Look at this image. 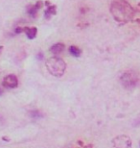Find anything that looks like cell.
I'll return each mask as SVG.
<instances>
[{"instance_id": "6da1fadb", "label": "cell", "mask_w": 140, "mask_h": 148, "mask_svg": "<svg viewBox=\"0 0 140 148\" xmlns=\"http://www.w3.org/2000/svg\"><path fill=\"white\" fill-rule=\"evenodd\" d=\"M111 13L118 22H129L135 16V11L126 0H114L111 5Z\"/></svg>"}, {"instance_id": "7a4b0ae2", "label": "cell", "mask_w": 140, "mask_h": 148, "mask_svg": "<svg viewBox=\"0 0 140 148\" xmlns=\"http://www.w3.org/2000/svg\"><path fill=\"white\" fill-rule=\"evenodd\" d=\"M46 67L50 74L55 77H61L66 69V64L59 57H52L46 61Z\"/></svg>"}, {"instance_id": "3957f363", "label": "cell", "mask_w": 140, "mask_h": 148, "mask_svg": "<svg viewBox=\"0 0 140 148\" xmlns=\"http://www.w3.org/2000/svg\"><path fill=\"white\" fill-rule=\"evenodd\" d=\"M120 82L125 88H127V90H132V88H135V86L138 82L137 74L135 71H132V70H128V71L122 74Z\"/></svg>"}, {"instance_id": "277c9868", "label": "cell", "mask_w": 140, "mask_h": 148, "mask_svg": "<svg viewBox=\"0 0 140 148\" xmlns=\"http://www.w3.org/2000/svg\"><path fill=\"white\" fill-rule=\"evenodd\" d=\"M112 148H132V140L126 135L118 136L113 138Z\"/></svg>"}, {"instance_id": "5b68a950", "label": "cell", "mask_w": 140, "mask_h": 148, "mask_svg": "<svg viewBox=\"0 0 140 148\" xmlns=\"http://www.w3.org/2000/svg\"><path fill=\"white\" fill-rule=\"evenodd\" d=\"M3 86L7 88H14L18 86V80L17 77L14 74L7 75L3 79Z\"/></svg>"}, {"instance_id": "8992f818", "label": "cell", "mask_w": 140, "mask_h": 148, "mask_svg": "<svg viewBox=\"0 0 140 148\" xmlns=\"http://www.w3.org/2000/svg\"><path fill=\"white\" fill-rule=\"evenodd\" d=\"M41 6H42V2H40V1H38L36 5H29L27 8V12H28L29 16L32 17H36L38 11L41 8Z\"/></svg>"}, {"instance_id": "52a82bcc", "label": "cell", "mask_w": 140, "mask_h": 148, "mask_svg": "<svg viewBox=\"0 0 140 148\" xmlns=\"http://www.w3.org/2000/svg\"><path fill=\"white\" fill-rule=\"evenodd\" d=\"M23 32H25V34L27 35L28 38L30 40H33L35 38L36 36H37V33H38V29L36 27H26V28H23Z\"/></svg>"}, {"instance_id": "ba28073f", "label": "cell", "mask_w": 140, "mask_h": 148, "mask_svg": "<svg viewBox=\"0 0 140 148\" xmlns=\"http://www.w3.org/2000/svg\"><path fill=\"white\" fill-rule=\"evenodd\" d=\"M64 49V43H56L50 48V51H51L53 54H59L61 52H62Z\"/></svg>"}, {"instance_id": "9c48e42d", "label": "cell", "mask_w": 140, "mask_h": 148, "mask_svg": "<svg viewBox=\"0 0 140 148\" xmlns=\"http://www.w3.org/2000/svg\"><path fill=\"white\" fill-rule=\"evenodd\" d=\"M56 14V6H48L47 10L45 11V18L49 19L52 16H54Z\"/></svg>"}, {"instance_id": "30bf717a", "label": "cell", "mask_w": 140, "mask_h": 148, "mask_svg": "<svg viewBox=\"0 0 140 148\" xmlns=\"http://www.w3.org/2000/svg\"><path fill=\"white\" fill-rule=\"evenodd\" d=\"M69 51H70V54L75 56V57H79V56L81 55V50L76 46H70Z\"/></svg>"}, {"instance_id": "8fae6325", "label": "cell", "mask_w": 140, "mask_h": 148, "mask_svg": "<svg viewBox=\"0 0 140 148\" xmlns=\"http://www.w3.org/2000/svg\"><path fill=\"white\" fill-rule=\"evenodd\" d=\"M31 115H32L33 117H40V116H41V114L38 111H33V112H31Z\"/></svg>"}, {"instance_id": "7c38bea8", "label": "cell", "mask_w": 140, "mask_h": 148, "mask_svg": "<svg viewBox=\"0 0 140 148\" xmlns=\"http://www.w3.org/2000/svg\"><path fill=\"white\" fill-rule=\"evenodd\" d=\"M21 32H23V28L18 27V28H16V34H19V33H21Z\"/></svg>"}, {"instance_id": "4fadbf2b", "label": "cell", "mask_w": 140, "mask_h": 148, "mask_svg": "<svg viewBox=\"0 0 140 148\" xmlns=\"http://www.w3.org/2000/svg\"><path fill=\"white\" fill-rule=\"evenodd\" d=\"M139 125H140V116L135 120V126H139Z\"/></svg>"}, {"instance_id": "5bb4252c", "label": "cell", "mask_w": 140, "mask_h": 148, "mask_svg": "<svg viewBox=\"0 0 140 148\" xmlns=\"http://www.w3.org/2000/svg\"><path fill=\"white\" fill-rule=\"evenodd\" d=\"M2 50H3V46H0V55H1V52H2Z\"/></svg>"}, {"instance_id": "9a60e30c", "label": "cell", "mask_w": 140, "mask_h": 148, "mask_svg": "<svg viewBox=\"0 0 140 148\" xmlns=\"http://www.w3.org/2000/svg\"><path fill=\"white\" fill-rule=\"evenodd\" d=\"M3 93V90H1V88H0V94H2Z\"/></svg>"}]
</instances>
